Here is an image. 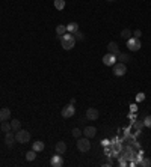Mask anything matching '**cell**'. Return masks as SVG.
Segmentation results:
<instances>
[{
	"instance_id": "30",
	"label": "cell",
	"mask_w": 151,
	"mask_h": 167,
	"mask_svg": "<svg viewBox=\"0 0 151 167\" xmlns=\"http://www.w3.org/2000/svg\"><path fill=\"white\" fill-rule=\"evenodd\" d=\"M141 35H142L141 29H136V30L133 32V38H141Z\"/></svg>"
},
{
	"instance_id": "29",
	"label": "cell",
	"mask_w": 151,
	"mask_h": 167,
	"mask_svg": "<svg viewBox=\"0 0 151 167\" xmlns=\"http://www.w3.org/2000/svg\"><path fill=\"white\" fill-rule=\"evenodd\" d=\"M143 100H145V95H143L142 92H139L138 95H136V101H138V102H142Z\"/></svg>"
},
{
	"instance_id": "32",
	"label": "cell",
	"mask_w": 151,
	"mask_h": 167,
	"mask_svg": "<svg viewBox=\"0 0 151 167\" xmlns=\"http://www.w3.org/2000/svg\"><path fill=\"white\" fill-rule=\"evenodd\" d=\"M70 104H73V106H74V104H76V98H71V100H70Z\"/></svg>"
},
{
	"instance_id": "23",
	"label": "cell",
	"mask_w": 151,
	"mask_h": 167,
	"mask_svg": "<svg viewBox=\"0 0 151 167\" xmlns=\"http://www.w3.org/2000/svg\"><path fill=\"white\" fill-rule=\"evenodd\" d=\"M36 154H38V152H35L34 149L29 150V152L26 154V160H27V161H34V160L36 158Z\"/></svg>"
},
{
	"instance_id": "11",
	"label": "cell",
	"mask_w": 151,
	"mask_h": 167,
	"mask_svg": "<svg viewBox=\"0 0 151 167\" xmlns=\"http://www.w3.org/2000/svg\"><path fill=\"white\" fill-rule=\"evenodd\" d=\"M95 134H97V128H95V126H86V128L83 130V135L85 137H88V139L95 137Z\"/></svg>"
},
{
	"instance_id": "27",
	"label": "cell",
	"mask_w": 151,
	"mask_h": 167,
	"mask_svg": "<svg viewBox=\"0 0 151 167\" xmlns=\"http://www.w3.org/2000/svg\"><path fill=\"white\" fill-rule=\"evenodd\" d=\"M71 134H73V137H74V139H79V137H82L83 131H82V130H79V128H74V130L71 131Z\"/></svg>"
},
{
	"instance_id": "31",
	"label": "cell",
	"mask_w": 151,
	"mask_h": 167,
	"mask_svg": "<svg viewBox=\"0 0 151 167\" xmlns=\"http://www.w3.org/2000/svg\"><path fill=\"white\" fill-rule=\"evenodd\" d=\"M136 109H138V107H136L134 104H132V106H130V110H132V111H136Z\"/></svg>"
},
{
	"instance_id": "22",
	"label": "cell",
	"mask_w": 151,
	"mask_h": 167,
	"mask_svg": "<svg viewBox=\"0 0 151 167\" xmlns=\"http://www.w3.org/2000/svg\"><path fill=\"white\" fill-rule=\"evenodd\" d=\"M55 8L58 11H64L65 8V0H55Z\"/></svg>"
},
{
	"instance_id": "15",
	"label": "cell",
	"mask_w": 151,
	"mask_h": 167,
	"mask_svg": "<svg viewBox=\"0 0 151 167\" xmlns=\"http://www.w3.org/2000/svg\"><path fill=\"white\" fill-rule=\"evenodd\" d=\"M55 148H56V152L62 155V154H65V152H67V143L65 142H58Z\"/></svg>"
},
{
	"instance_id": "6",
	"label": "cell",
	"mask_w": 151,
	"mask_h": 167,
	"mask_svg": "<svg viewBox=\"0 0 151 167\" xmlns=\"http://www.w3.org/2000/svg\"><path fill=\"white\" fill-rule=\"evenodd\" d=\"M76 113V107L73 106V104H68V106H65L64 109H62V111H60V115H62V117H65V119H70V117H73Z\"/></svg>"
},
{
	"instance_id": "9",
	"label": "cell",
	"mask_w": 151,
	"mask_h": 167,
	"mask_svg": "<svg viewBox=\"0 0 151 167\" xmlns=\"http://www.w3.org/2000/svg\"><path fill=\"white\" fill-rule=\"evenodd\" d=\"M86 117H88V120H97L98 117H100V111L97 109H88L86 110Z\"/></svg>"
},
{
	"instance_id": "21",
	"label": "cell",
	"mask_w": 151,
	"mask_h": 167,
	"mask_svg": "<svg viewBox=\"0 0 151 167\" xmlns=\"http://www.w3.org/2000/svg\"><path fill=\"white\" fill-rule=\"evenodd\" d=\"M11 128H12V131H18V130L21 128V122H20L18 119H14V120H11Z\"/></svg>"
},
{
	"instance_id": "24",
	"label": "cell",
	"mask_w": 151,
	"mask_h": 167,
	"mask_svg": "<svg viewBox=\"0 0 151 167\" xmlns=\"http://www.w3.org/2000/svg\"><path fill=\"white\" fill-rule=\"evenodd\" d=\"M121 38H122V39H130V38H132V30H130V29H124V30L121 32Z\"/></svg>"
},
{
	"instance_id": "19",
	"label": "cell",
	"mask_w": 151,
	"mask_h": 167,
	"mask_svg": "<svg viewBox=\"0 0 151 167\" xmlns=\"http://www.w3.org/2000/svg\"><path fill=\"white\" fill-rule=\"evenodd\" d=\"M0 130H2L3 133L12 131V128H11V122H8V120H3V122H2V125H0Z\"/></svg>"
},
{
	"instance_id": "20",
	"label": "cell",
	"mask_w": 151,
	"mask_h": 167,
	"mask_svg": "<svg viewBox=\"0 0 151 167\" xmlns=\"http://www.w3.org/2000/svg\"><path fill=\"white\" fill-rule=\"evenodd\" d=\"M65 33H67V26H64V24L56 26V35L58 36H62V35H65Z\"/></svg>"
},
{
	"instance_id": "5",
	"label": "cell",
	"mask_w": 151,
	"mask_h": 167,
	"mask_svg": "<svg viewBox=\"0 0 151 167\" xmlns=\"http://www.w3.org/2000/svg\"><path fill=\"white\" fill-rule=\"evenodd\" d=\"M126 72H127L126 63H122V62H117V63L113 65V75H117V77H122V75H126Z\"/></svg>"
},
{
	"instance_id": "2",
	"label": "cell",
	"mask_w": 151,
	"mask_h": 167,
	"mask_svg": "<svg viewBox=\"0 0 151 167\" xmlns=\"http://www.w3.org/2000/svg\"><path fill=\"white\" fill-rule=\"evenodd\" d=\"M15 140L18 143H27L30 140V133L27 130H21L20 128L18 131H15Z\"/></svg>"
},
{
	"instance_id": "17",
	"label": "cell",
	"mask_w": 151,
	"mask_h": 167,
	"mask_svg": "<svg viewBox=\"0 0 151 167\" xmlns=\"http://www.w3.org/2000/svg\"><path fill=\"white\" fill-rule=\"evenodd\" d=\"M44 148H45V145H44L42 142H35L34 145H32V149H34L35 152H42Z\"/></svg>"
},
{
	"instance_id": "1",
	"label": "cell",
	"mask_w": 151,
	"mask_h": 167,
	"mask_svg": "<svg viewBox=\"0 0 151 167\" xmlns=\"http://www.w3.org/2000/svg\"><path fill=\"white\" fill-rule=\"evenodd\" d=\"M59 39H60V44H62V48L64 50H71L73 47H74V44H76V38H74V35L73 33H65V35H62V36H58Z\"/></svg>"
},
{
	"instance_id": "25",
	"label": "cell",
	"mask_w": 151,
	"mask_h": 167,
	"mask_svg": "<svg viewBox=\"0 0 151 167\" xmlns=\"http://www.w3.org/2000/svg\"><path fill=\"white\" fill-rule=\"evenodd\" d=\"M133 128L136 131H141L143 128V122L142 120H133Z\"/></svg>"
},
{
	"instance_id": "16",
	"label": "cell",
	"mask_w": 151,
	"mask_h": 167,
	"mask_svg": "<svg viewBox=\"0 0 151 167\" xmlns=\"http://www.w3.org/2000/svg\"><path fill=\"white\" fill-rule=\"evenodd\" d=\"M77 30H79V24H77V23H70V24H67V32L68 33L74 35Z\"/></svg>"
},
{
	"instance_id": "12",
	"label": "cell",
	"mask_w": 151,
	"mask_h": 167,
	"mask_svg": "<svg viewBox=\"0 0 151 167\" xmlns=\"http://www.w3.org/2000/svg\"><path fill=\"white\" fill-rule=\"evenodd\" d=\"M107 51L109 53H112V54H115V56H118L121 51H119V47H118V44L115 41H112L107 44Z\"/></svg>"
},
{
	"instance_id": "7",
	"label": "cell",
	"mask_w": 151,
	"mask_h": 167,
	"mask_svg": "<svg viewBox=\"0 0 151 167\" xmlns=\"http://www.w3.org/2000/svg\"><path fill=\"white\" fill-rule=\"evenodd\" d=\"M103 63H104L106 66H113V65L117 63V56L112 54V53L104 54V56H103Z\"/></svg>"
},
{
	"instance_id": "3",
	"label": "cell",
	"mask_w": 151,
	"mask_h": 167,
	"mask_svg": "<svg viewBox=\"0 0 151 167\" xmlns=\"http://www.w3.org/2000/svg\"><path fill=\"white\" fill-rule=\"evenodd\" d=\"M77 149L80 152H88L91 149V143H89V139L88 137H79L77 139Z\"/></svg>"
},
{
	"instance_id": "33",
	"label": "cell",
	"mask_w": 151,
	"mask_h": 167,
	"mask_svg": "<svg viewBox=\"0 0 151 167\" xmlns=\"http://www.w3.org/2000/svg\"><path fill=\"white\" fill-rule=\"evenodd\" d=\"M107 2H115V0H107Z\"/></svg>"
},
{
	"instance_id": "14",
	"label": "cell",
	"mask_w": 151,
	"mask_h": 167,
	"mask_svg": "<svg viewBox=\"0 0 151 167\" xmlns=\"http://www.w3.org/2000/svg\"><path fill=\"white\" fill-rule=\"evenodd\" d=\"M117 60L122 62V63H127V62H130V60H132V56H130L128 53H119V54L117 56Z\"/></svg>"
},
{
	"instance_id": "13",
	"label": "cell",
	"mask_w": 151,
	"mask_h": 167,
	"mask_svg": "<svg viewBox=\"0 0 151 167\" xmlns=\"http://www.w3.org/2000/svg\"><path fill=\"white\" fill-rule=\"evenodd\" d=\"M9 117H11V110L6 109V107L0 109V120H2V122H3V120H8Z\"/></svg>"
},
{
	"instance_id": "10",
	"label": "cell",
	"mask_w": 151,
	"mask_h": 167,
	"mask_svg": "<svg viewBox=\"0 0 151 167\" xmlns=\"http://www.w3.org/2000/svg\"><path fill=\"white\" fill-rule=\"evenodd\" d=\"M15 142H17V140H15V134H14V133L8 131V133L5 134V145H6L8 148H12Z\"/></svg>"
},
{
	"instance_id": "18",
	"label": "cell",
	"mask_w": 151,
	"mask_h": 167,
	"mask_svg": "<svg viewBox=\"0 0 151 167\" xmlns=\"http://www.w3.org/2000/svg\"><path fill=\"white\" fill-rule=\"evenodd\" d=\"M138 166H141V167H150L151 166V160L148 158V157H142V158H141V161L138 163Z\"/></svg>"
},
{
	"instance_id": "26",
	"label": "cell",
	"mask_w": 151,
	"mask_h": 167,
	"mask_svg": "<svg viewBox=\"0 0 151 167\" xmlns=\"http://www.w3.org/2000/svg\"><path fill=\"white\" fill-rule=\"evenodd\" d=\"M142 122H143V126H145V128H151V115L143 117Z\"/></svg>"
},
{
	"instance_id": "28",
	"label": "cell",
	"mask_w": 151,
	"mask_h": 167,
	"mask_svg": "<svg viewBox=\"0 0 151 167\" xmlns=\"http://www.w3.org/2000/svg\"><path fill=\"white\" fill-rule=\"evenodd\" d=\"M74 38H76V41H83V39H85V35L82 33L80 30H77V32L74 33Z\"/></svg>"
},
{
	"instance_id": "4",
	"label": "cell",
	"mask_w": 151,
	"mask_h": 167,
	"mask_svg": "<svg viewBox=\"0 0 151 167\" xmlns=\"http://www.w3.org/2000/svg\"><path fill=\"white\" fill-rule=\"evenodd\" d=\"M141 47H142V44L139 41V38H130V39H127V48L130 51L141 50Z\"/></svg>"
},
{
	"instance_id": "8",
	"label": "cell",
	"mask_w": 151,
	"mask_h": 167,
	"mask_svg": "<svg viewBox=\"0 0 151 167\" xmlns=\"http://www.w3.org/2000/svg\"><path fill=\"white\" fill-rule=\"evenodd\" d=\"M50 166L51 167H62L64 166V158L60 157V154L56 152V155H53L50 158Z\"/></svg>"
}]
</instances>
